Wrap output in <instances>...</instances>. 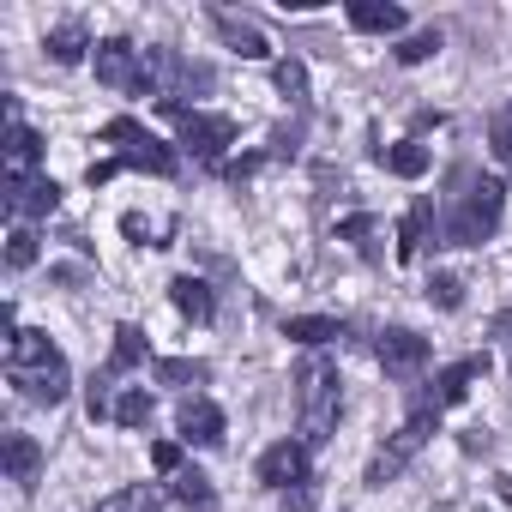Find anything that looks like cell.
Returning a JSON list of instances; mask_svg holds the SVG:
<instances>
[{"label": "cell", "mask_w": 512, "mask_h": 512, "mask_svg": "<svg viewBox=\"0 0 512 512\" xmlns=\"http://www.w3.org/2000/svg\"><path fill=\"white\" fill-rule=\"evenodd\" d=\"M7 380L31 398V404H61L73 392V368L67 356L49 344V332H19L7 344Z\"/></svg>", "instance_id": "cell-1"}, {"label": "cell", "mask_w": 512, "mask_h": 512, "mask_svg": "<svg viewBox=\"0 0 512 512\" xmlns=\"http://www.w3.org/2000/svg\"><path fill=\"white\" fill-rule=\"evenodd\" d=\"M296 404H302V446H326L332 428H338V410H344V380L326 356H308L296 368Z\"/></svg>", "instance_id": "cell-2"}, {"label": "cell", "mask_w": 512, "mask_h": 512, "mask_svg": "<svg viewBox=\"0 0 512 512\" xmlns=\"http://www.w3.org/2000/svg\"><path fill=\"white\" fill-rule=\"evenodd\" d=\"M506 217V181L500 175H464L458 205L446 211V241L452 247H482Z\"/></svg>", "instance_id": "cell-3"}, {"label": "cell", "mask_w": 512, "mask_h": 512, "mask_svg": "<svg viewBox=\"0 0 512 512\" xmlns=\"http://www.w3.org/2000/svg\"><path fill=\"white\" fill-rule=\"evenodd\" d=\"M434 434H440V410L416 404V410L404 416V428H398V434H392V440L374 452V464H368V476H362V482H368V488H386L392 476H404V470H410V458H416V452H422Z\"/></svg>", "instance_id": "cell-4"}, {"label": "cell", "mask_w": 512, "mask_h": 512, "mask_svg": "<svg viewBox=\"0 0 512 512\" xmlns=\"http://www.w3.org/2000/svg\"><path fill=\"white\" fill-rule=\"evenodd\" d=\"M103 139L115 145V163H121V169H145V175H175V169H181V157H175L151 127H139L133 115H115V121L103 127Z\"/></svg>", "instance_id": "cell-5"}, {"label": "cell", "mask_w": 512, "mask_h": 512, "mask_svg": "<svg viewBox=\"0 0 512 512\" xmlns=\"http://www.w3.org/2000/svg\"><path fill=\"white\" fill-rule=\"evenodd\" d=\"M175 127H181V145L199 157V163H217L229 145H235V121L229 115H205V109H181L175 115Z\"/></svg>", "instance_id": "cell-6"}, {"label": "cell", "mask_w": 512, "mask_h": 512, "mask_svg": "<svg viewBox=\"0 0 512 512\" xmlns=\"http://www.w3.org/2000/svg\"><path fill=\"white\" fill-rule=\"evenodd\" d=\"M97 79L109 85V91H145V49H133L127 37H109V43H97Z\"/></svg>", "instance_id": "cell-7"}, {"label": "cell", "mask_w": 512, "mask_h": 512, "mask_svg": "<svg viewBox=\"0 0 512 512\" xmlns=\"http://www.w3.org/2000/svg\"><path fill=\"white\" fill-rule=\"evenodd\" d=\"M374 356H380V368H386L392 380H416V374L428 368V338H416L410 326H386V332L374 338Z\"/></svg>", "instance_id": "cell-8"}, {"label": "cell", "mask_w": 512, "mask_h": 512, "mask_svg": "<svg viewBox=\"0 0 512 512\" xmlns=\"http://www.w3.org/2000/svg\"><path fill=\"white\" fill-rule=\"evenodd\" d=\"M308 476H314V470H308V446H302V440H278V446L260 452V482H266V488L290 494V488L308 482Z\"/></svg>", "instance_id": "cell-9"}, {"label": "cell", "mask_w": 512, "mask_h": 512, "mask_svg": "<svg viewBox=\"0 0 512 512\" xmlns=\"http://www.w3.org/2000/svg\"><path fill=\"white\" fill-rule=\"evenodd\" d=\"M61 205V187L49 181V175H31V181H13L7 187V217L13 223H37V217H49Z\"/></svg>", "instance_id": "cell-10"}, {"label": "cell", "mask_w": 512, "mask_h": 512, "mask_svg": "<svg viewBox=\"0 0 512 512\" xmlns=\"http://www.w3.org/2000/svg\"><path fill=\"white\" fill-rule=\"evenodd\" d=\"M482 374H488V356H464V362H452V368H440V374H434V386H428V398H422V404H428V410H452V404L482 380Z\"/></svg>", "instance_id": "cell-11"}, {"label": "cell", "mask_w": 512, "mask_h": 512, "mask_svg": "<svg viewBox=\"0 0 512 512\" xmlns=\"http://www.w3.org/2000/svg\"><path fill=\"white\" fill-rule=\"evenodd\" d=\"M175 428H181L187 446H223V410L211 398H187L175 410Z\"/></svg>", "instance_id": "cell-12"}, {"label": "cell", "mask_w": 512, "mask_h": 512, "mask_svg": "<svg viewBox=\"0 0 512 512\" xmlns=\"http://www.w3.org/2000/svg\"><path fill=\"white\" fill-rule=\"evenodd\" d=\"M43 163V139L25 127V121H7V187L13 181H31Z\"/></svg>", "instance_id": "cell-13"}, {"label": "cell", "mask_w": 512, "mask_h": 512, "mask_svg": "<svg viewBox=\"0 0 512 512\" xmlns=\"http://www.w3.org/2000/svg\"><path fill=\"white\" fill-rule=\"evenodd\" d=\"M211 25H217V37H223L235 55H247V61H266V55H272V43H266L260 25H247V19H235V13H223V7L211 13Z\"/></svg>", "instance_id": "cell-14"}, {"label": "cell", "mask_w": 512, "mask_h": 512, "mask_svg": "<svg viewBox=\"0 0 512 512\" xmlns=\"http://www.w3.org/2000/svg\"><path fill=\"white\" fill-rule=\"evenodd\" d=\"M350 25L374 31V37H398L410 19H404V7H392V0H350Z\"/></svg>", "instance_id": "cell-15"}, {"label": "cell", "mask_w": 512, "mask_h": 512, "mask_svg": "<svg viewBox=\"0 0 512 512\" xmlns=\"http://www.w3.org/2000/svg\"><path fill=\"white\" fill-rule=\"evenodd\" d=\"M151 356V344H145V332L139 326H115V344H109V362H103V380H121V374H133L139 362Z\"/></svg>", "instance_id": "cell-16"}, {"label": "cell", "mask_w": 512, "mask_h": 512, "mask_svg": "<svg viewBox=\"0 0 512 512\" xmlns=\"http://www.w3.org/2000/svg\"><path fill=\"white\" fill-rule=\"evenodd\" d=\"M7 476H13L25 494L43 482V446H37L31 434H7Z\"/></svg>", "instance_id": "cell-17"}, {"label": "cell", "mask_w": 512, "mask_h": 512, "mask_svg": "<svg viewBox=\"0 0 512 512\" xmlns=\"http://www.w3.org/2000/svg\"><path fill=\"white\" fill-rule=\"evenodd\" d=\"M428 229H434V199H410V211L398 223V260H416L428 247Z\"/></svg>", "instance_id": "cell-18"}, {"label": "cell", "mask_w": 512, "mask_h": 512, "mask_svg": "<svg viewBox=\"0 0 512 512\" xmlns=\"http://www.w3.org/2000/svg\"><path fill=\"white\" fill-rule=\"evenodd\" d=\"M169 302H175V308H181L193 326H205V320L217 314V302H211V284H205V278H193V272L169 284Z\"/></svg>", "instance_id": "cell-19"}, {"label": "cell", "mask_w": 512, "mask_h": 512, "mask_svg": "<svg viewBox=\"0 0 512 512\" xmlns=\"http://www.w3.org/2000/svg\"><path fill=\"white\" fill-rule=\"evenodd\" d=\"M169 482H175L169 494H175V500H181L187 512H217V494H211V476H205V470H193V464H181V470H175Z\"/></svg>", "instance_id": "cell-20"}, {"label": "cell", "mask_w": 512, "mask_h": 512, "mask_svg": "<svg viewBox=\"0 0 512 512\" xmlns=\"http://www.w3.org/2000/svg\"><path fill=\"white\" fill-rule=\"evenodd\" d=\"M43 49H49V61H61V67H79L85 55H97V43L85 37V25H55Z\"/></svg>", "instance_id": "cell-21"}, {"label": "cell", "mask_w": 512, "mask_h": 512, "mask_svg": "<svg viewBox=\"0 0 512 512\" xmlns=\"http://www.w3.org/2000/svg\"><path fill=\"white\" fill-rule=\"evenodd\" d=\"M380 163H386L392 175H404V181H416V175H428V145H416V139H398V145H380Z\"/></svg>", "instance_id": "cell-22"}, {"label": "cell", "mask_w": 512, "mask_h": 512, "mask_svg": "<svg viewBox=\"0 0 512 512\" xmlns=\"http://www.w3.org/2000/svg\"><path fill=\"white\" fill-rule=\"evenodd\" d=\"M284 338H296V344H332V338H344V320H332V314H296V320H284Z\"/></svg>", "instance_id": "cell-23"}, {"label": "cell", "mask_w": 512, "mask_h": 512, "mask_svg": "<svg viewBox=\"0 0 512 512\" xmlns=\"http://www.w3.org/2000/svg\"><path fill=\"white\" fill-rule=\"evenodd\" d=\"M157 506H163V488H151V482H133V488L97 500V512H157Z\"/></svg>", "instance_id": "cell-24"}, {"label": "cell", "mask_w": 512, "mask_h": 512, "mask_svg": "<svg viewBox=\"0 0 512 512\" xmlns=\"http://www.w3.org/2000/svg\"><path fill=\"white\" fill-rule=\"evenodd\" d=\"M205 374H211V368H205V362H187V356H163V362H157V380H163V386H205Z\"/></svg>", "instance_id": "cell-25"}, {"label": "cell", "mask_w": 512, "mask_h": 512, "mask_svg": "<svg viewBox=\"0 0 512 512\" xmlns=\"http://www.w3.org/2000/svg\"><path fill=\"white\" fill-rule=\"evenodd\" d=\"M115 422H121V428H145V422H151V392H145V386H127V392L115 398Z\"/></svg>", "instance_id": "cell-26"}, {"label": "cell", "mask_w": 512, "mask_h": 512, "mask_svg": "<svg viewBox=\"0 0 512 512\" xmlns=\"http://www.w3.org/2000/svg\"><path fill=\"white\" fill-rule=\"evenodd\" d=\"M37 253H43L37 247V229L31 223H13V235H7V266L25 272V266H37Z\"/></svg>", "instance_id": "cell-27"}, {"label": "cell", "mask_w": 512, "mask_h": 512, "mask_svg": "<svg viewBox=\"0 0 512 512\" xmlns=\"http://www.w3.org/2000/svg\"><path fill=\"white\" fill-rule=\"evenodd\" d=\"M338 235L362 247V260H380V223H374V217H344Z\"/></svg>", "instance_id": "cell-28"}, {"label": "cell", "mask_w": 512, "mask_h": 512, "mask_svg": "<svg viewBox=\"0 0 512 512\" xmlns=\"http://www.w3.org/2000/svg\"><path fill=\"white\" fill-rule=\"evenodd\" d=\"M488 151H494L500 163H512V103H500V109L488 115Z\"/></svg>", "instance_id": "cell-29"}, {"label": "cell", "mask_w": 512, "mask_h": 512, "mask_svg": "<svg viewBox=\"0 0 512 512\" xmlns=\"http://www.w3.org/2000/svg\"><path fill=\"white\" fill-rule=\"evenodd\" d=\"M434 55H440V31H416V37L398 43V61H404V67H422V61H434Z\"/></svg>", "instance_id": "cell-30"}, {"label": "cell", "mask_w": 512, "mask_h": 512, "mask_svg": "<svg viewBox=\"0 0 512 512\" xmlns=\"http://www.w3.org/2000/svg\"><path fill=\"white\" fill-rule=\"evenodd\" d=\"M278 91L290 97V103H308V67L290 55V61H278Z\"/></svg>", "instance_id": "cell-31"}, {"label": "cell", "mask_w": 512, "mask_h": 512, "mask_svg": "<svg viewBox=\"0 0 512 512\" xmlns=\"http://www.w3.org/2000/svg\"><path fill=\"white\" fill-rule=\"evenodd\" d=\"M428 302H434V308H458V302H464V284H458L452 272H434V278H428Z\"/></svg>", "instance_id": "cell-32"}, {"label": "cell", "mask_w": 512, "mask_h": 512, "mask_svg": "<svg viewBox=\"0 0 512 512\" xmlns=\"http://www.w3.org/2000/svg\"><path fill=\"white\" fill-rule=\"evenodd\" d=\"M121 229H127L139 247H157L151 235H169V223H151V217H139V211H127V217H121Z\"/></svg>", "instance_id": "cell-33"}, {"label": "cell", "mask_w": 512, "mask_h": 512, "mask_svg": "<svg viewBox=\"0 0 512 512\" xmlns=\"http://www.w3.org/2000/svg\"><path fill=\"white\" fill-rule=\"evenodd\" d=\"M314 506H320V482H314V476L284 494V512H314Z\"/></svg>", "instance_id": "cell-34"}, {"label": "cell", "mask_w": 512, "mask_h": 512, "mask_svg": "<svg viewBox=\"0 0 512 512\" xmlns=\"http://www.w3.org/2000/svg\"><path fill=\"white\" fill-rule=\"evenodd\" d=\"M151 464L175 476V470H181V446H175V440H157V446H151Z\"/></svg>", "instance_id": "cell-35"}, {"label": "cell", "mask_w": 512, "mask_h": 512, "mask_svg": "<svg viewBox=\"0 0 512 512\" xmlns=\"http://www.w3.org/2000/svg\"><path fill=\"white\" fill-rule=\"evenodd\" d=\"M121 175V163L115 157H103V163H91V187H103V181H115Z\"/></svg>", "instance_id": "cell-36"}, {"label": "cell", "mask_w": 512, "mask_h": 512, "mask_svg": "<svg viewBox=\"0 0 512 512\" xmlns=\"http://www.w3.org/2000/svg\"><path fill=\"white\" fill-rule=\"evenodd\" d=\"M500 500H506V506H512V476H500Z\"/></svg>", "instance_id": "cell-37"}]
</instances>
